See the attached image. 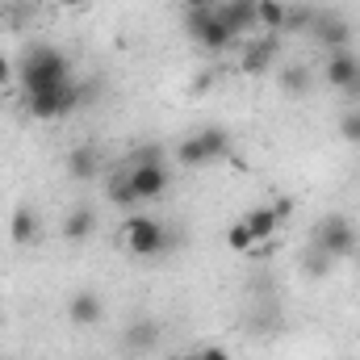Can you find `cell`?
<instances>
[{"label":"cell","mask_w":360,"mask_h":360,"mask_svg":"<svg viewBox=\"0 0 360 360\" xmlns=\"http://www.w3.org/2000/svg\"><path fill=\"white\" fill-rule=\"evenodd\" d=\"M96 235V210L92 205H72L63 218V239L68 243H89Z\"/></svg>","instance_id":"obj_13"},{"label":"cell","mask_w":360,"mask_h":360,"mask_svg":"<svg viewBox=\"0 0 360 360\" xmlns=\"http://www.w3.org/2000/svg\"><path fill=\"white\" fill-rule=\"evenodd\" d=\"M323 80H327V89L360 96V55H352V46L331 51L327 63H323Z\"/></svg>","instance_id":"obj_7"},{"label":"cell","mask_w":360,"mask_h":360,"mask_svg":"<svg viewBox=\"0 0 360 360\" xmlns=\"http://www.w3.org/2000/svg\"><path fill=\"white\" fill-rule=\"evenodd\" d=\"M226 155H231V130H222V126H205L176 147L180 168H205V164H218Z\"/></svg>","instance_id":"obj_3"},{"label":"cell","mask_w":360,"mask_h":360,"mask_svg":"<svg viewBox=\"0 0 360 360\" xmlns=\"http://www.w3.org/2000/svg\"><path fill=\"white\" fill-rule=\"evenodd\" d=\"M276 38H281V34H264L260 42H252V46L243 51V72H248V76H260V72L272 68V59H276Z\"/></svg>","instance_id":"obj_15"},{"label":"cell","mask_w":360,"mask_h":360,"mask_svg":"<svg viewBox=\"0 0 360 360\" xmlns=\"http://www.w3.org/2000/svg\"><path fill=\"white\" fill-rule=\"evenodd\" d=\"M134 164H164V147H155V143L139 147V151L130 155V168H134Z\"/></svg>","instance_id":"obj_24"},{"label":"cell","mask_w":360,"mask_h":360,"mask_svg":"<svg viewBox=\"0 0 360 360\" xmlns=\"http://www.w3.org/2000/svg\"><path fill=\"white\" fill-rule=\"evenodd\" d=\"M276 84L285 96H306V92L314 89V72L306 68V63H285L281 72H276Z\"/></svg>","instance_id":"obj_17"},{"label":"cell","mask_w":360,"mask_h":360,"mask_svg":"<svg viewBox=\"0 0 360 360\" xmlns=\"http://www.w3.org/2000/svg\"><path fill=\"white\" fill-rule=\"evenodd\" d=\"M38 210L34 205H17L13 210V218H8V239L17 243V248H30L34 239H38Z\"/></svg>","instance_id":"obj_14"},{"label":"cell","mask_w":360,"mask_h":360,"mask_svg":"<svg viewBox=\"0 0 360 360\" xmlns=\"http://www.w3.org/2000/svg\"><path fill=\"white\" fill-rule=\"evenodd\" d=\"M226 243H231V252H256V239H252V231L243 226V218L226 231Z\"/></svg>","instance_id":"obj_23"},{"label":"cell","mask_w":360,"mask_h":360,"mask_svg":"<svg viewBox=\"0 0 360 360\" xmlns=\"http://www.w3.org/2000/svg\"><path fill=\"white\" fill-rule=\"evenodd\" d=\"M59 4H63V8H80L84 0H59Z\"/></svg>","instance_id":"obj_29"},{"label":"cell","mask_w":360,"mask_h":360,"mask_svg":"<svg viewBox=\"0 0 360 360\" xmlns=\"http://www.w3.org/2000/svg\"><path fill=\"white\" fill-rule=\"evenodd\" d=\"M126 252L139 256V260L168 256V252H176V235H172L160 218H151V214H134V218L126 222Z\"/></svg>","instance_id":"obj_2"},{"label":"cell","mask_w":360,"mask_h":360,"mask_svg":"<svg viewBox=\"0 0 360 360\" xmlns=\"http://www.w3.org/2000/svg\"><path fill=\"white\" fill-rule=\"evenodd\" d=\"M160 340H164V327H160L151 314H139V319H130L126 331H122V352H126V356H151V352L160 348Z\"/></svg>","instance_id":"obj_8"},{"label":"cell","mask_w":360,"mask_h":360,"mask_svg":"<svg viewBox=\"0 0 360 360\" xmlns=\"http://www.w3.org/2000/svg\"><path fill=\"white\" fill-rule=\"evenodd\" d=\"M105 197L113 201V210H134V205H143L139 193H134V184H130V172H113V180L105 184Z\"/></svg>","instance_id":"obj_19"},{"label":"cell","mask_w":360,"mask_h":360,"mask_svg":"<svg viewBox=\"0 0 360 360\" xmlns=\"http://www.w3.org/2000/svg\"><path fill=\"white\" fill-rule=\"evenodd\" d=\"M243 226L252 231L256 243H269L272 235H276V226H281V214H276V205H256V210L243 214Z\"/></svg>","instance_id":"obj_16"},{"label":"cell","mask_w":360,"mask_h":360,"mask_svg":"<svg viewBox=\"0 0 360 360\" xmlns=\"http://www.w3.org/2000/svg\"><path fill=\"white\" fill-rule=\"evenodd\" d=\"M17 80H21L25 96L63 89V84L72 80V63L63 59V51H55V46L42 42V46H30V51L21 55V63H17Z\"/></svg>","instance_id":"obj_1"},{"label":"cell","mask_w":360,"mask_h":360,"mask_svg":"<svg viewBox=\"0 0 360 360\" xmlns=\"http://www.w3.org/2000/svg\"><path fill=\"white\" fill-rule=\"evenodd\" d=\"M335 130H340V139H344L348 147H360V109H344Z\"/></svg>","instance_id":"obj_22"},{"label":"cell","mask_w":360,"mask_h":360,"mask_svg":"<svg viewBox=\"0 0 360 360\" xmlns=\"http://www.w3.org/2000/svg\"><path fill=\"white\" fill-rule=\"evenodd\" d=\"M331 269H335V260L310 243V248H306V256H302V272H306V276H314V281H323V276H327Z\"/></svg>","instance_id":"obj_21"},{"label":"cell","mask_w":360,"mask_h":360,"mask_svg":"<svg viewBox=\"0 0 360 360\" xmlns=\"http://www.w3.org/2000/svg\"><path fill=\"white\" fill-rule=\"evenodd\" d=\"M310 243H314L319 252H327V256L340 264V260H348V256L356 252L360 235L344 214H323V218L314 222V231H310Z\"/></svg>","instance_id":"obj_4"},{"label":"cell","mask_w":360,"mask_h":360,"mask_svg":"<svg viewBox=\"0 0 360 360\" xmlns=\"http://www.w3.org/2000/svg\"><path fill=\"white\" fill-rule=\"evenodd\" d=\"M25 105H30V113H34L38 122H59V117H68V113H76V109L84 105V101H80V80H68L63 89L25 96Z\"/></svg>","instance_id":"obj_6"},{"label":"cell","mask_w":360,"mask_h":360,"mask_svg":"<svg viewBox=\"0 0 360 360\" xmlns=\"http://www.w3.org/2000/svg\"><path fill=\"white\" fill-rule=\"evenodd\" d=\"M256 4L260 0H218V17H222V25L239 38V34H252L260 21H256Z\"/></svg>","instance_id":"obj_10"},{"label":"cell","mask_w":360,"mask_h":360,"mask_svg":"<svg viewBox=\"0 0 360 360\" xmlns=\"http://www.w3.org/2000/svg\"><path fill=\"white\" fill-rule=\"evenodd\" d=\"M63 164H68V176L80 180V184H89V180L101 176V151H96L92 143H76Z\"/></svg>","instance_id":"obj_12"},{"label":"cell","mask_w":360,"mask_h":360,"mask_svg":"<svg viewBox=\"0 0 360 360\" xmlns=\"http://www.w3.org/2000/svg\"><path fill=\"white\" fill-rule=\"evenodd\" d=\"M285 17H289V4H281V0H260L256 4V21H260L264 34H285Z\"/></svg>","instance_id":"obj_20"},{"label":"cell","mask_w":360,"mask_h":360,"mask_svg":"<svg viewBox=\"0 0 360 360\" xmlns=\"http://www.w3.org/2000/svg\"><path fill=\"white\" fill-rule=\"evenodd\" d=\"M193 360H231V352H226V348H201Z\"/></svg>","instance_id":"obj_26"},{"label":"cell","mask_w":360,"mask_h":360,"mask_svg":"<svg viewBox=\"0 0 360 360\" xmlns=\"http://www.w3.org/2000/svg\"><path fill=\"white\" fill-rule=\"evenodd\" d=\"M4 84H13V63L0 55V89H4Z\"/></svg>","instance_id":"obj_27"},{"label":"cell","mask_w":360,"mask_h":360,"mask_svg":"<svg viewBox=\"0 0 360 360\" xmlns=\"http://www.w3.org/2000/svg\"><path fill=\"white\" fill-rule=\"evenodd\" d=\"M184 8H218V0H180Z\"/></svg>","instance_id":"obj_28"},{"label":"cell","mask_w":360,"mask_h":360,"mask_svg":"<svg viewBox=\"0 0 360 360\" xmlns=\"http://www.w3.org/2000/svg\"><path fill=\"white\" fill-rule=\"evenodd\" d=\"M25 13H30V4H25V0H17V4H4V8H0V21H4V25H21V21H25Z\"/></svg>","instance_id":"obj_25"},{"label":"cell","mask_w":360,"mask_h":360,"mask_svg":"<svg viewBox=\"0 0 360 360\" xmlns=\"http://www.w3.org/2000/svg\"><path fill=\"white\" fill-rule=\"evenodd\" d=\"M126 172H130V184H134V193H139L143 205L168 193V168H164V164H134V168H126Z\"/></svg>","instance_id":"obj_9"},{"label":"cell","mask_w":360,"mask_h":360,"mask_svg":"<svg viewBox=\"0 0 360 360\" xmlns=\"http://www.w3.org/2000/svg\"><path fill=\"white\" fill-rule=\"evenodd\" d=\"M68 319H72L76 327H96V323L105 319V302H101V293H92V289H76V293L68 297Z\"/></svg>","instance_id":"obj_11"},{"label":"cell","mask_w":360,"mask_h":360,"mask_svg":"<svg viewBox=\"0 0 360 360\" xmlns=\"http://www.w3.org/2000/svg\"><path fill=\"white\" fill-rule=\"evenodd\" d=\"M306 34H310V38H314V46H323L327 55H331V51L352 46V21H344L335 8H314V13H310V25H306Z\"/></svg>","instance_id":"obj_5"},{"label":"cell","mask_w":360,"mask_h":360,"mask_svg":"<svg viewBox=\"0 0 360 360\" xmlns=\"http://www.w3.org/2000/svg\"><path fill=\"white\" fill-rule=\"evenodd\" d=\"M193 42H197V46H205V51H214V55H222V51H231V46H235V34L222 25V17H218V8H214V17L205 21V30H201Z\"/></svg>","instance_id":"obj_18"}]
</instances>
